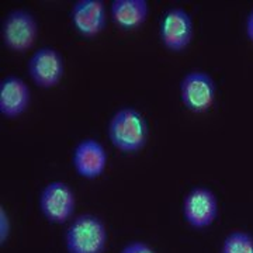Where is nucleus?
Segmentation results:
<instances>
[{
  "instance_id": "obj_1",
  "label": "nucleus",
  "mask_w": 253,
  "mask_h": 253,
  "mask_svg": "<svg viewBox=\"0 0 253 253\" xmlns=\"http://www.w3.org/2000/svg\"><path fill=\"white\" fill-rule=\"evenodd\" d=\"M114 148L124 154H134L144 148L148 141V126L144 116L132 107L120 109L111 117L107 129Z\"/></svg>"
},
{
  "instance_id": "obj_9",
  "label": "nucleus",
  "mask_w": 253,
  "mask_h": 253,
  "mask_svg": "<svg viewBox=\"0 0 253 253\" xmlns=\"http://www.w3.org/2000/svg\"><path fill=\"white\" fill-rule=\"evenodd\" d=\"M107 152L96 139H83L76 145L72 155V165L76 173L84 179H97L107 166Z\"/></svg>"
},
{
  "instance_id": "obj_8",
  "label": "nucleus",
  "mask_w": 253,
  "mask_h": 253,
  "mask_svg": "<svg viewBox=\"0 0 253 253\" xmlns=\"http://www.w3.org/2000/svg\"><path fill=\"white\" fill-rule=\"evenodd\" d=\"M183 215L190 226L201 229L212 225L218 215V200L211 190L196 187L183 200Z\"/></svg>"
},
{
  "instance_id": "obj_14",
  "label": "nucleus",
  "mask_w": 253,
  "mask_h": 253,
  "mask_svg": "<svg viewBox=\"0 0 253 253\" xmlns=\"http://www.w3.org/2000/svg\"><path fill=\"white\" fill-rule=\"evenodd\" d=\"M120 253H155V251L145 242L134 241V242L126 245Z\"/></svg>"
},
{
  "instance_id": "obj_5",
  "label": "nucleus",
  "mask_w": 253,
  "mask_h": 253,
  "mask_svg": "<svg viewBox=\"0 0 253 253\" xmlns=\"http://www.w3.org/2000/svg\"><path fill=\"white\" fill-rule=\"evenodd\" d=\"M217 94L214 79L206 72L187 73L180 83V97L184 107L193 113H206L212 107Z\"/></svg>"
},
{
  "instance_id": "obj_4",
  "label": "nucleus",
  "mask_w": 253,
  "mask_h": 253,
  "mask_svg": "<svg viewBox=\"0 0 253 253\" xmlns=\"http://www.w3.org/2000/svg\"><path fill=\"white\" fill-rule=\"evenodd\" d=\"M38 24L31 13L26 10H13L3 20V42L14 52H26L36 42Z\"/></svg>"
},
{
  "instance_id": "obj_3",
  "label": "nucleus",
  "mask_w": 253,
  "mask_h": 253,
  "mask_svg": "<svg viewBox=\"0 0 253 253\" xmlns=\"http://www.w3.org/2000/svg\"><path fill=\"white\" fill-rule=\"evenodd\" d=\"M40 210L52 224H65L72 218L76 206L75 193L65 181H51L40 194Z\"/></svg>"
},
{
  "instance_id": "obj_15",
  "label": "nucleus",
  "mask_w": 253,
  "mask_h": 253,
  "mask_svg": "<svg viewBox=\"0 0 253 253\" xmlns=\"http://www.w3.org/2000/svg\"><path fill=\"white\" fill-rule=\"evenodd\" d=\"M10 234V219L7 212L4 211V208H0V244L3 245Z\"/></svg>"
},
{
  "instance_id": "obj_16",
  "label": "nucleus",
  "mask_w": 253,
  "mask_h": 253,
  "mask_svg": "<svg viewBox=\"0 0 253 253\" xmlns=\"http://www.w3.org/2000/svg\"><path fill=\"white\" fill-rule=\"evenodd\" d=\"M246 34H248V38L253 42V10L249 13L248 20H246Z\"/></svg>"
},
{
  "instance_id": "obj_6",
  "label": "nucleus",
  "mask_w": 253,
  "mask_h": 253,
  "mask_svg": "<svg viewBox=\"0 0 253 253\" xmlns=\"http://www.w3.org/2000/svg\"><path fill=\"white\" fill-rule=\"evenodd\" d=\"M28 75L38 87L51 89L62 81L65 63L55 48L44 46L36 51L27 65Z\"/></svg>"
},
{
  "instance_id": "obj_10",
  "label": "nucleus",
  "mask_w": 253,
  "mask_h": 253,
  "mask_svg": "<svg viewBox=\"0 0 253 253\" xmlns=\"http://www.w3.org/2000/svg\"><path fill=\"white\" fill-rule=\"evenodd\" d=\"M71 18L83 37H96L107 26V11L101 0H79L73 4Z\"/></svg>"
},
{
  "instance_id": "obj_13",
  "label": "nucleus",
  "mask_w": 253,
  "mask_h": 253,
  "mask_svg": "<svg viewBox=\"0 0 253 253\" xmlns=\"http://www.w3.org/2000/svg\"><path fill=\"white\" fill-rule=\"evenodd\" d=\"M221 253H253V236L245 231H234L224 239Z\"/></svg>"
},
{
  "instance_id": "obj_7",
  "label": "nucleus",
  "mask_w": 253,
  "mask_h": 253,
  "mask_svg": "<svg viewBox=\"0 0 253 253\" xmlns=\"http://www.w3.org/2000/svg\"><path fill=\"white\" fill-rule=\"evenodd\" d=\"M159 36L162 44L173 52H180L193 40V20L186 10L173 7L161 20Z\"/></svg>"
},
{
  "instance_id": "obj_11",
  "label": "nucleus",
  "mask_w": 253,
  "mask_h": 253,
  "mask_svg": "<svg viewBox=\"0 0 253 253\" xmlns=\"http://www.w3.org/2000/svg\"><path fill=\"white\" fill-rule=\"evenodd\" d=\"M30 87L17 76H7L0 82V113L4 117L21 116L30 104Z\"/></svg>"
},
{
  "instance_id": "obj_12",
  "label": "nucleus",
  "mask_w": 253,
  "mask_h": 253,
  "mask_svg": "<svg viewBox=\"0 0 253 253\" xmlns=\"http://www.w3.org/2000/svg\"><path fill=\"white\" fill-rule=\"evenodd\" d=\"M110 11L118 27L134 30L146 21L149 6L146 0H113Z\"/></svg>"
},
{
  "instance_id": "obj_2",
  "label": "nucleus",
  "mask_w": 253,
  "mask_h": 253,
  "mask_svg": "<svg viewBox=\"0 0 253 253\" xmlns=\"http://www.w3.org/2000/svg\"><path fill=\"white\" fill-rule=\"evenodd\" d=\"M107 241L109 234L104 222L91 214L75 218L65 234L68 253H104Z\"/></svg>"
}]
</instances>
